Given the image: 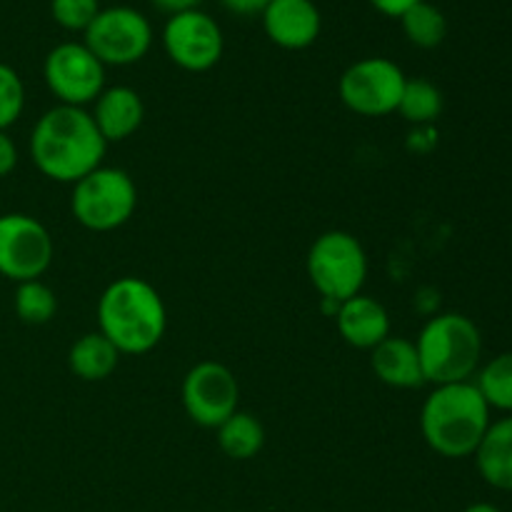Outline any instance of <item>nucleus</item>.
Instances as JSON below:
<instances>
[{
    "label": "nucleus",
    "mask_w": 512,
    "mask_h": 512,
    "mask_svg": "<svg viewBox=\"0 0 512 512\" xmlns=\"http://www.w3.org/2000/svg\"><path fill=\"white\" fill-rule=\"evenodd\" d=\"M108 143L85 108L55 105L45 110L30 133V160L40 175L75 185L103 165Z\"/></svg>",
    "instance_id": "f257e3e1"
},
{
    "label": "nucleus",
    "mask_w": 512,
    "mask_h": 512,
    "mask_svg": "<svg viewBox=\"0 0 512 512\" xmlns=\"http://www.w3.org/2000/svg\"><path fill=\"white\" fill-rule=\"evenodd\" d=\"M98 333L115 345L120 355H145L163 340L168 330V310L148 280L123 275L100 293Z\"/></svg>",
    "instance_id": "f03ea898"
},
{
    "label": "nucleus",
    "mask_w": 512,
    "mask_h": 512,
    "mask_svg": "<svg viewBox=\"0 0 512 512\" xmlns=\"http://www.w3.org/2000/svg\"><path fill=\"white\" fill-rule=\"evenodd\" d=\"M490 413L493 410L473 380L433 385L420 408V433L440 458H473L493 423Z\"/></svg>",
    "instance_id": "7ed1b4c3"
},
{
    "label": "nucleus",
    "mask_w": 512,
    "mask_h": 512,
    "mask_svg": "<svg viewBox=\"0 0 512 512\" xmlns=\"http://www.w3.org/2000/svg\"><path fill=\"white\" fill-rule=\"evenodd\" d=\"M425 383L448 385L473 380L483 360V335L463 313H435L415 338Z\"/></svg>",
    "instance_id": "20e7f679"
},
{
    "label": "nucleus",
    "mask_w": 512,
    "mask_h": 512,
    "mask_svg": "<svg viewBox=\"0 0 512 512\" xmlns=\"http://www.w3.org/2000/svg\"><path fill=\"white\" fill-rule=\"evenodd\" d=\"M305 270L323 300L340 305L363 293L368 280V253L348 230H328L310 245Z\"/></svg>",
    "instance_id": "39448f33"
},
{
    "label": "nucleus",
    "mask_w": 512,
    "mask_h": 512,
    "mask_svg": "<svg viewBox=\"0 0 512 512\" xmlns=\"http://www.w3.org/2000/svg\"><path fill=\"white\" fill-rule=\"evenodd\" d=\"M138 208V188L128 170L100 165L73 185V218L93 233H110L128 223Z\"/></svg>",
    "instance_id": "423d86ee"
},
{
    "label": "nucleus",
    "mask_w": 512,
    "mask_h": 512,
    "mask_svg": "<svg viewBox=\"0 0 512 512\" xmlns=\"http://www.w3.org/2000/svg\"><path fill=\"white\" fill-rule=\"evenodd\" d=\"M405 73L395 60L375 58L355 60L340 75L338 95L345 108L363 118H385L395 113L405 88Z\"/></svg>",
    "instance_id": "0eeeda50"
},
{
    "label": "nucleus",
    "mask_w": 512,
    "mask_h": 512,
    "mask_svg": "<svg viewBox=\"0 0 512 512\" xmlns=\"http://www.w3.org/2000/svg\"><path fill=\"white\" fill-rule=\"evenodd\" d=\"M85 48L103 65H133L148 55L153 45V25L130 5L100 8L85 30Z\"/></svg>",
    "instance_id": "6e6552de"
},
{
    "label": "nucleus",
    "mask_w": 512,
    "mask_h": 512,
    "mask_svg": "<svg viewBox=\"0 0 512 512\" xmlns=\"http://www.w3.org/2000/svg\"><path fill=\"white\" fill-rule=\"evenodd\" d=\"M55 245L48 228L25 213L0 215V275L15 285L40 280L53 263Z\"/></svg>",
    "instance_id": "1a4fd4ad"
},
{
    "label": "nucleus",
    "mask_w": 512,
    "mask_h": 512,
    "mask_svg": "<svg viewBox=\"0 0 512 512\" xmlns=\"http://www.w3.org/2000/svg\"><path fill=\"white\" fill-rule=\"evenodd\" d=\"M180 398L185 415L195 425L218 430L230 415L238 413L240 385L228 365L203 360L185 373Z\"/></svg>",
    "instance_id": "9d476101"
},
{
    "label": "nucleus",
    "mask_w": 512,
    "mask_h": 512,
    "mask_svg": "<svg viewBox=\"0 0 512 512\" xmlns=\"http://www.w3.org/2000/svg\"><path fill=\"white\" fill-rule=\"evenodd\" d=\"M43 78L60 105L85 108L105 90V65L85 43H60L45 55Z\"/></svg>",
    "instance_id": "9b49d317"
},
{
    "label": "nucleus",
    "mask_w": 512,
    "mask_h": 512,
    "mask_svg": "<svg viewBox=\"0 0 512 512\" xmlns=\"http://www.w3.org/2000/svg\"><path fill=\"white\" fill-rule=\"evenodd\" d=\"M163 48L178 68L205 73L223 58L225 38L218 20L195 8L170 15L163 28Z\"/></svg>",
    "instance_id": "f8f14e48"
},
{
    "label": "nucleus",
    "mask_w": 512,
    "mask_h": 512,
    "mask_svg": "<svg viewBox=\"0 0 512 512\" xmlns=\"http://www.w3.org/2000/svg\"><path fill=\"white\" fill-rule=\"evenodd\" d=\"M260 15L265 35L285 50L310 48L323 28V18L313 0H270Z\"/></svg>",
    "instance_id": "ddd939ff"
},
{
    "label": "nucleus",
    "mask_w": 512,
    "mask_h": 512,
    "mask_svg": "<svg viewBox=\"0 0 512 512\" xmlns=\"http://www.w3.org/2000/svg\"><path fill=\"white\" fill-rule=\"evenodd\" d=\"M335 325L338 333L350 348L373 350L390 338V315L380 300L370 295H355L335 310Z\"/></svg>",
    "instance_id": "4468645a"
},
{
    "label": "nucleus",
    "mask_w": 512,
    "mask_h": 512,
    "mask_svg": "<svg viewBox=\"0 0 512 512\" xmlns=\"http://www.w3.org/2000/svg\"><path fill=\"white\" fill-rule=\"evenodd\" d=\"M90 115H93L105 143H123L143 125L145 103L138 90L128 88V85H113L95 98Z\"/></svg>",
    "instance_id": "2eb2a0df"
},
{
    "label": "nucleus",
    "mask_w": 512,
    "mask_h": 512,
    "mask_svg": "<svg viewBox=\"0 0 512 512\" xmlns=\"http://www.w3.org/2000/svg\"><path fill=\"white\" fill-rule=\"evenodd\" d=\"M370 368L375 378L388 388L415 390L425 385L415 340L400 338V335H390L378 348L370 350Z\"/></svg>",
    "instance_id": "dca6fc26"
},
{
    "label": "nucleus",
    "mask_w": 512,
    "mask_h": 512,
    "mask_svg": "<svg viewBox=\"0 0 512 512\" xmlns=\"http://www.w3.org/2000/svg\"><path fill=\"white\" fill-rule=\"evenodd\" d=\"M473 458L480 478L490 488L512 493V415L490 423Z\"/></svg>",
    "instance_id": "f3484780"
},
{
    "label": "nucleus",
    "mask_w": 512,
    "mask_h": 512,
    "mask_svg": "<svg viewBox=\"0 0 512 512\" xmlns=\"http://www.w3.org/2000/svg\"><path fill=\"white\" fill-rule=\"evenodd\" d=\"M120 363V353L103 333H85L70 345L68 368L85 383H100L110 378Z\"/></svg>",
    "instance_id": "a211bd4d"
},
{
    "label": "nucleus",
    "mask_w": 512,
    "mask_h": 512,
    "mask_svg": "<svg viewBox=\"0 0 512 512\" xmlns=\"http://www.w3.org/2000/svg\"><path fill=\"white\" fill-rule=\"evenodd\" d=\"M265 445V428L253 413L230 415L218 428V448L228 455L230 460H250L263 450Z\"/></svg>",
    "instance_id": "6ab92c4d"
},
{
    "label": "nucleus",
    "mask_w": 512,
    "mask_h": 512,
    "mask_svg": "<svg viewBox=\"0 0 512 512\" xmlns=\"http://www.w3.org/2000/svg\"><path fill=\"white\" fill-rule=\"evenodd\" d=\"M443 108L445 98L438 85L425 78H408L395 113L403 115L415 128H425V125H433L443 115Z\"/></svg>",
    "instance_id": "aec40b11"
},
{
    "label": "nucleus",
    "mask_w": 512,
    "mask_h": 512,
    "mask_svg": "<svg viewBox=\"0 0 512 512\" xmlns=\"http://www.w3.org/2000/svg\"><path fill=\"white\" fill-rule=\"evenodd\" d=\"M475 388L490 405V410L512 415V350L490 358L488 363L480 365L475 373Z\"/></svg>",
    "instance_id": "412c9836"
},
{
    "label": "nucleus",
    "mask_w": 512,
    "mask_h": 512,
    "mask_svg": "<svg viewBox=\"0 0 512 512\" xmlns=\"http://www.w3.org/2000/svg\"><path fill=\"white\" fill-rule=\"evenodd\" d=\"M400 23H403L405 38L425 50L438 48L448 35V18L438 5L428 3V0L413 5L408 13L400 15Z\"/></svg>",
    "instance_id": "4be33fe9"
},
{
    "label": "nucleus",
    "mask_w": 512,
    "mask_h": 512,
    "mask_svg": "<svg viewBox=\"0 0 512 512\" xmlns=\"http://www.w3.org/2000/svg\"><path fill=\"white\" fill-rule=\"evenodd\" d=\"M13 308L25 325H45L58 313V298L43 280H25L15 285Z\"/></svg>",
    "instance_id": "5701e85b"
},
{
    "label": "nucleus",
    "mask_w": 512,
    "mask_h": 512,
    "mask_svg": "<svg viewBox=\"0 0 512 512\" xmlns=\"http://www.w3.org/2000/svg\"><path fill=\"white\" fill-rule=\"evenodd\" d=\"M25 110V85L18 70L0 63V130H8Z\"/></svg>",
    "instance_id": "b1692460"
},
{
    "label": "nucleus",
    "mask_w": 512,
    "mask_h": 512,
    "mask_svg": "<svg viewBox=\"0 0 512 512\" xmlns=\"http://www.w3.org/2000/svg\"><path fill=\"white\" fill-rule=\"evenodd\" d=\"M50 13L60 28L85 33L100 13V0H50Z\"/></svg>",
    "instance_id": "393cba45"
},
{
    "label": "nucleus",
    "mask_w": 512,
    "mask_h": 512,
    "mask_svg": "<svg viewBox=\"0 0 512 512\" xmlns=\"http://www.w3.org/2000/svg\"><path fill=\"white\" fill-rule=\"evenodd\" d=\"M18 168V145L8 130H0V178H8Z\"/></svg>",
    "instance_id": "a878e982"
},
{
    "label": "nucleus",
    "mask_w": 512,
    "mask_h": 512,
    "mask_svg": "<svg viewBox=\"0 0 512 512\" xmlns=\"http://www.w3.org/2000/svg\"><path fill=\"white\" fill-rule=\"evenodd\" d=\"M418 3H423V0H370V5L388 18H400Z\"/></svg>",
    "instance_id": "bb28decb"
},
{
    "label": "nucleus",
    "mask_w": 512,
    "mask_h": 512,
    "mask_svg": "<svg viewBox=\"0 0 512 512\" xmlns=\"http://www.w3.org/2000/svg\"><path fill=\"white\" fill-rule=\"evenodd\" d=\"M230 13H238V15H255V13H263L265 5L270 0H220Z\"/></svg>",
    "instance_id": "cd10ccee"
},
{
    "label": "nucleus",
    "mask_w": 512,
    "mask_h": 512,
    "mask_svg": "<svg viewBox=\"0 0 512 512\" xmlns=\"http://www.w3.org/2000/svg\"><path fill=\"white\" fill-rule=\"evenodd\" d=\"M163 13L175 15V13H183V10H195L203 0H153Z\"/></svg>",
    "instance_id": "c85d7f7f"
},
{
    "label": "nucleus",
    "mask_w": 512,
    "mask_h": 512,
    "mask_svg": "<svg viewBox=\"0 0 512 512\" xmlns=\"http://www.w3.org/2000/svg\"><path fill=\"white\" fill-rule=\"evenodd\" d=\"M463 512H500V508H495L493 503H473V505H468Z\"/></svg>",
    "instance_id": "c756f323"
}]
</instances>
